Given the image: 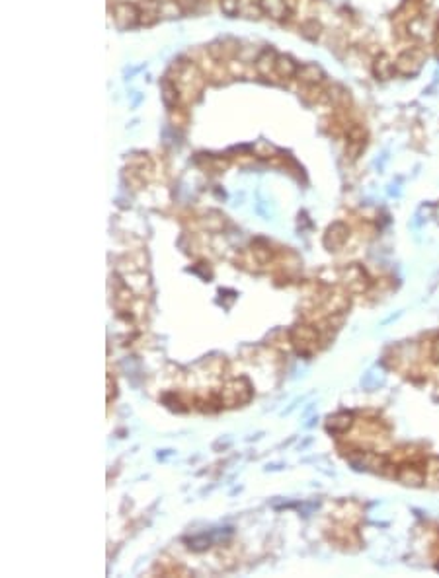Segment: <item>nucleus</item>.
I'll return each instance as SVG.
<instances>
[{
	"instance_id": "1",
	"label": "nucleus",
	"mask_w": 439,
	"mask_h": 578,
	"mask_svg": "<svg viewBox=\"0 0 439 578\" xmlns=\"http://www.w3.org/2000/svg\"><path fill=\"white\" fill-rule=\"evenodd\" d=\"M424 61H426V53H424L422 49L414 47V49H406V51H402V53L396 57V61H394V67H396V72H398V74L412 76V74L420 72Z\"/></svg>"
},
{
	"instance_id": "2",
	"label": "nucleus",
	"mask_w": 439,
	"mask_h": 578,
	"mask_svg": "<svg viewBox=\"0 0 439 578\" xmlns=\"http://www.w3.org/2000/svg\"><path fill=\"white\" fill-rule=\"evenodd\" d=\"M344 283L351 292H365L369 288V277L361 265H351L344 271Z\"/></svg>"
},
{
	"instance_id": "3",
	"label": "nucleus",
	"mask_w": 439,
	"mask_h": 578,
	"mask_svg": "<svg viewBox=\"0 0 439 578\" xmlns=\"http://www.w3.org/2000/svg\"><path fill=\"white\" fill-rule=\"evenodd\" d=\"M396 477L406 483V485H422L426 481V473L424 469H420L416 464H405L400 465V469L396 471Z\"/></svg>"
},
{
	"instance_id": "4",
	"label": "nucleus",
	"mask_w": 439,
	"mask_h": 578,
	"mask_svg": "<svg viewBox=\"0 0 439 578\" xmlns=\"http://www.w3.org/2000/svg\"><path fill=\"white\" fill-rule=\"evenodd\" d=\"M347 239V226L344 222H336L332 226L328 228L326 232V238H324V244L330 248V250H338L346 244Z\"/></svg>"
},
{
	"instance_id": "5",
	"label": "nucleus",
	"mask_w": 439,
	"mask_h": 578,
	"mask_svg": "<svg viewBox=\"0 0 439 578\" xmlns=\"http://www.w3.org/2000/svg\"><path fill=\"white\" fill-rule=\"evenodd\" d=\"M260 8L269 14L272 18H285L287 2L285 0H260Z\"/></svg>"
},
{
	"instance_id": "6",
	"label": "nucleus",
	"mask_w": 439,
	"mask_h": 578,
	"mask_svg": "<svg viewBox=\"0 0 439 578\" xmlns=\"http://www.w3.org/2000/svg\"><path fill=\"white\" fill-rule=\"evenodd\" d=\"M354 425V417L349 413H338L328 419V429L332 432H347Z\"/></svg>"
},
{
	"instance_id": "7",
	"label": "nucleus",
	"mask_w": 439,
	"mask_h": 578,
	"mask_svg": "<svg viewBox=\"0 0 439 578\" xmlns=\"http://www.w3.org/2000/svg\"><path fill=\"white\" fill-rule=\"evenodd\" d=\"M394 72H396V67H394V61H391L389 57H385V55H381V57L375 61V74L379 76V78L387 80L393 76Z\"/></svg>"
},
{
	"instance_id": "8",
	"label": "nucleus",
	"mask_w": 439,
	"mask_h": 578,
	"mask_svg": "<svg viewBox=\"0 0 439 578\" xmlns=\"http://www.w3.org/2000/svg\"><path fill=\"white\" fill-rule=\"evenodd\" d=\"M297 74H299L300 80L305 82H311V84H316L323 80V70L316 67V65H303V67L297 68Z\"/></svg>"
},
{
	"instance_id": "9",
	"label": "nucleus",
	"mask_w": 439,
	"mask_h": 578,
	"mask_svg": "<svg viewBox=\"0 0 439 578\" xmlns=\"http://www.w3.org/2000/svg\"><path fill=\"white\" fill-rule=\"evenodd\" d=\"M297 68H299V65H297V63H293L289 57L276 58V72H278L279 76H291V74H295V72H297Z\"/></svg>"
},
{
	"instance_id": "10",
	"label": "nucleus",
	"mask_w": 439,
	"mask_h": 578,
	"mask_svg": "<svg viewBox=\"0 0 439 578\" xmlns=\"http://www.w3.org/2000/svg\"><path fill=\"white\" fill-rule=\"evenodd\" d=\"M221 8L227 16H234L241 8V0H221Z\"/></svg>"
},
{
	"instance_id": "11",
	"label": "nucleus",
	"mask_w": 439,
	"mask_h": 578,
	"mask_svg": "<svg viewBox=\"0 0 439 578\" xmlns=\"http://www.w3.org/2000/svg\"><path fill=\"white\" fill-rule=\"evenodd\" d=\"M429 354H431V361L439 364V335L433 339V343H431V352H429Z\"/></svg>"
},
{
	"instance_id": "12",
	"label": "nucleus",
	"mask_w": 439,
	"mask_h": 578,
	"mask_svg": "<svg viewBox=\"0 0 439 578\" xmlns=\"http://www.w3.org/2000/svg\"><path fill=\"white\" fill-rule=\"evenodd\" d=\"M236 387H238V382H234L229 389H231L232 394H236ZM227 403H236V397H227Z\"/></svg>"
}]
</instances>
